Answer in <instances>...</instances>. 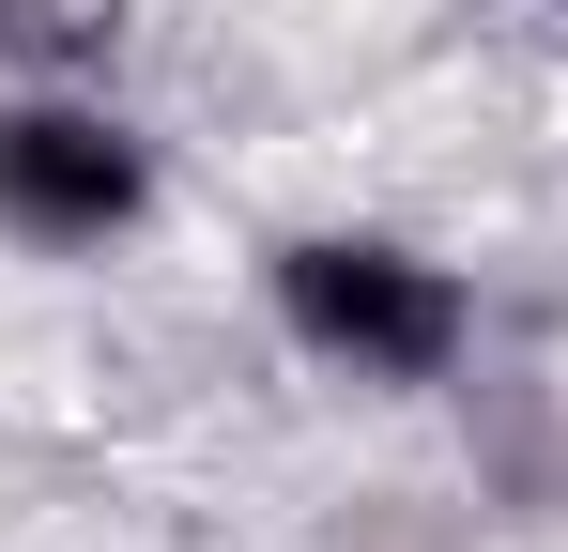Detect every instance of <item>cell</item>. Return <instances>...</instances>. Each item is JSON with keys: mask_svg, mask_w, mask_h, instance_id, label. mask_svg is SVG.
I'll return each instance as SVG.
<instances>
[{"mask_svg": "<svg viewBox=\"0 0 568 552\" xmlns=\"http://www.w3.org/2000/svg\"><path fill=\"white\" fill-rule=\"evenodd\" d=\"M262 292H277V323H292L307 368L384 384V399H415V384H446V368L476 354L462 262H430L415 231H277Z\"/></svg>", "mask_w": 568, "mask_h": 552, "instance_id": "6da1fadb", "label": "cell"}, {"mask_svg": "<svg viewBox=\"0 0 568 552\" xmlns=\"http://www.w3.org/2000/svg\"><path fill=\"white\" fill-rule=\"evenodd\" d=\"M154 215V139L108 92H0V231L47 262H93Z\"/></svg>", "mask_w": 568, "mask_h": 552, "instance_id": "7a4b0ae2", "label": "cell"}]
</instances>
